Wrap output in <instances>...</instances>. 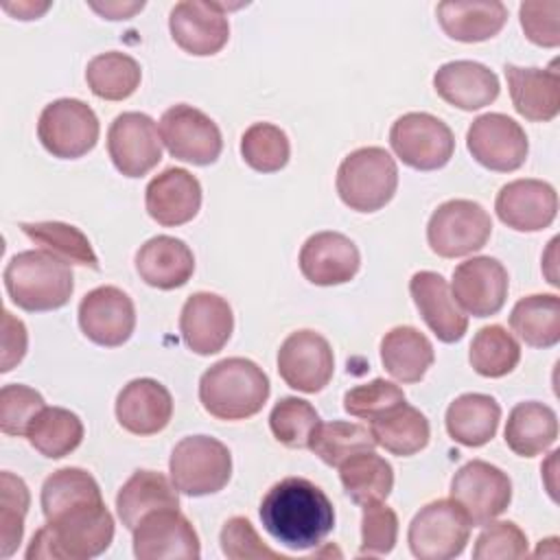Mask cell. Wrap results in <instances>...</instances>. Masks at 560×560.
<instances>
[{"label":"cell","instance_id":"obj_1","mask_svg":"<svg viewBox=\"0 0 560 560\" xmlns=\"http://www.w3.org/2000/svg\"><path fill=\"white\" fill-rule=\"evenodd\" d=\"M267 534L293 551L317 547L335 527V508L319 486L304 477H284L260 501Z\"/></svg>","mask_w":560,"mask_h":560},{"label":"cell","instance_id":"obj_2","mask_svg":"<svg viewBox=\"0 0 560 560\" xmlns=\"http://www.w3.org/2000/svg\"><path fill=\"white\" fill-rule=\"evenodd\" d=\"M114 516L103 501L85 503L46 521L26 549L28 560H88L112 545Z\"/></svg>","mask_w":560,"mask_h":560},{"label":"cell","instance_id":"obj_3","mask_svg":"<svg viewBox=\"0 0 560 560\" xmlns=\"http://www.w3.org/2000/svg\"><path fill=\"white\" fill-rule=\"evenodd\" d=\"M269 398V378L254 361L221 359L199 381V400L217 420H245L256 416Z\"/></svg>","mask_w":560,"mask_h":560},{"label":"cell","instance_id":"obj_4","mask_svg":"<svg viewBox=\"0 0 560 560\" xmlns=\"http://www.w3.org/2000/svg\"><path fill=\"white\" fill-rule=\"evenodd\" d=\"M4 287L13 304L28 313H42L68 304L74 280L68 262L44 249H26L4 267Z\"/></svg>","mask_w":560,"mask_h":560},{"label":"cell","instance_id":"obj_5","mask_svg":"<svg viewBox=\"0 0 560 560\" xmlns=\"http://www.w3.org/2000/svg\"><path fill=\"white\" fill-rule=\"evenodd\" d=\"M398 186L396 160L383 147H361L337 168V192L357 212H376L387 206Z\"/></svg>","mask_w":560,"mask_h":560},{"label":"cell","instance_id":"obj_6","mask_svg":"<svg viewBox=\"0 0 560 560\" xmlns=\"http://www.w3.org/2000/svg\"><path fill=\"white\" fill-rule=\"evenodd\" d=\"M171 481L188 497H206L223 490L232 477V455L223 442L210 435H190L175 444L168 462Z\"/></svg>","mask_w":560,"mask_h":560},{"label":"cell","instance_id":"obj_7","mask_svg":"<svg viewBox=\"0 0 560 560\" xmlns=\"http://www.w3.org/2000/svg\"><path fill=\"white\" fill-rule=\"evenodd\" d=\"M492 234V219L481 203L448 199L440 203L427 225L431 252L442 258H459L479 252Z\"/></svg>","mask_w":560,"mask_h":560},{"label":"cell","instance_id":"obj_8","mask_svg":"<svg viewBox=\"0 0 560 560\" xmlns=\"http://www.w3.org/2000/svg\"><path fill=\"white\" fill-rule=\"evenodd\" d=\"M470 527L455 501L438 499L420 508L411 518L407 542L418 560H451L464 551Z\"/></svg>","mask_w":560,"mask_h":560},{"label":"cell","instance_id":"obj_9","mask_svg":"<svg viewBox=\"0 0 560 560\" xmlns=\"http://www.w3.org/2000/svg\"><path fill=\"white\" fill-rule=\"evenodd\" d=\"M98 118L79 98H57L48 103L37 120L42 147L61 160H77L90 153L98 140Z\"/></svg>","mask_w":560,"mask_h":560},{"label":"cell","instance_id":"obj_10","mask_svg":"<svg viewBox=\"0 0 560 560\" xmlns=\"http://www.w3.org/2000/svg\"><path fill=\"white\" fill-rule=\"evenodd\" d=\"M389 144L402 164L416 171H438L453 158L455 138L451 127L433 114L409 112L389 129Z\"/></svg>","mask_w":560,"mask_h":560},{"label":"cell","instance_id":"obj_11","mask_svg":"<svg viewBox=\"0 0 560 560\" xmlns=\"http://www.w3.org/2000/svg\"><path fill=\"white\" fill-rule=\"evenodd\" d=\"M451 501L459 505L472 527H481L508 510L512 481L499 466L472 459L453 475Z\"/></svg>","mask_w":560,"mask_h":560},{"label":"cell","instance_id":"obj_12","mask_svg":"<svg viewBox=\"0 0 560 560\" xmlns=\"http://www.w3.org/2000/svg\"><path fill=\"white\" fill-rule=\"evenodd\" d=\"M160 136L166 151L182 162L206 166L217 162L223 138L217 122L201 109L179 103L168 107L160 118Z\"/></svg>","mask_w":560,"mask_h":560},{"label":"cell","instance_id":"obj_13","mask_svg":"<svg viewBox=\"0 0 560 560\" xmlns=\"http://www.w3.org/2000/svg\"><path fill=\"white\" fill-rule=\"evenodd\" d=\"M470 155L486 168L510 173L525 164L529 142L523 127L499 112L477 116L466 131Z\"/></svg>","mask_w":560,"mask_h":560},{"label":"cell","instance_id":"obj_14","mask_svg":"<svg viewBox=\"0 0 560 560\" xmlns=\"http://www.w3.org/2000/svg\"><path fill=\"white\" fill-rule=\"evenodd\" d=\"M107 153L118 173L142 177L162 160V136L151 116L122 112L107 131Z\"/></svg>","mask_w":560,"mask_h":560},{"label":"cell","instance_id":"obj_15","mask_svg":"<svg viewBox=\"0 0 560 560\" xmlns=\"http://www.w3.org/2000/svg\"><path fill=\"white\" fill-rule=\"evenodd\" d=\"M282 381L304 394L322 392L335 372V354L326 337L315 330L291 332L278 350Z\"/></svg>","mask_w":560,"mask_h":560},{"label":"cell","instance_id":"obj_16","mask_svg":"<svg viewBox=\"0 0 560 560\" xmlns=\"http://www.w3.org/2000/svg\"><path fill=\"white\" fill-rule=\"evenodd\" d=\"M510 278L505 267L490 256H475L453 269L451 293L457 306L472 317L497 315L508 298Z\"/></svg>","mask_w":560,"mask_h":560},{"label":"cell","instance_id":"obj_17","mask_svg":"<svg viewBox=\"0 0 560 560\" xmlns=\"http://www.w3.org/2000/svg\"><path fill=\"white\" fill-rule=\"evenodd\" d=\"M133 556L138 560H197L199 536L177 510H160L144 516L133 529Z\"/></svg>","mask_w":560,"mask_h":560},{"label":"cell","instance_id":"obj_18","mask_svg":"<svg viewBox=\"0 0 560 560\" xmlns=\"http://www.w3.org/2000/svg\"><path fill=\"white\" fill-rule=\"evenodd\" d=\"M79 326L83 335L98 346H122L136 328L133 302L118 287H96L85 293L79 304Z\"/></svg>","mask_w":560,"mask_h":560},{"label":"cell","instance_id":"obj_19","mask_svg":"<svg viewBox=\"0 0 560 560\" xmlns=\"http://www.w3.org/2000/svg\"><path fill=\"white\" fill-rule=\"evenodd\" d=\"M223 9L225 4L219 2H177L168 15L173 42L195 57L217 55L230 39V22Z\"/></svg>","mask_w":560,"mask_h":560},{"label":"cell","instance_id":"obj_20","mask_svg":"<svg viewBox=\"0 0 560 560\" xmlns=\"http://www.w3.org/2000/svg\"><path fill=\"white\" fill-rule=\"evenodd\" d=\"M232 330L234 315L228 300L221 295L199 291L184 302L179 315V332L192 352L201 357L217 354L230 341Z\"/></svg>","mask_w":560,"mask_h":560},{"label":"cell","instance_id":"obj_21","mask_svg":"<svg viewBox=\"0 0 560 560\" xmlns=\"http://www.w3.org/2000/svg\"><path fill=\"white\" fill-rule=\"evenodd\" d=\"M494 210L508 228L516 232H538L553 223L558 214V195L549 182L514 179L499 190Z\"/></svg>","mask_w":560,"mask_h":560},{"label":"cell","instance_id":"obj_22","mask_svg":"<svg viewBox=\"0 0 560 560\" xmlns=\"http://www.w3.org/2000/svg\"><path fill=\"white\" fill-rule=\"evenodd\" d=\"M300 271L317 287L350 282L361 265L357 245L339 232H315L300 249Z\"/></svg>","mask_w":560,"mask_h":560},{"label":"cell","instance_id":"obj_23","mask_svg":"<svg viewBox=\"0 0 560 560\" xmlns=\"http://www.w3.org/2000/svg\"><path fill=\"white\" fill-rule=\"evenodd\" d=\"M144 206L153 221L175 228L192 221L201 208V184L186 168H166L144 190Z\"/></svg>","mask_w":560,"mask_h":560},{"label":"cell","instance_id":"obj_24","mask_svg":"<svg viewBox=\"0 0 560 560\" xmlns=\"http://www.w3.org/2000/svg\"><path fill=\"white\" fill-rule=\"evenodd\" d=\"M409 293L424 324L440 341L455 343L466 335L468 317L457 306L448 282L440 273L416 271L409 280Z\"/></svg>","mask_w":560,"mask_h":560},{"label":"cell","instance_id":"obj_25","mask_svg":"<svg viewBox=\"0 0 560 560\" xmlns=\"http://www.w3.org/2000/svg\"><path fill=\"white\" fill-rule=\"evenodd\" d=\"M171 392L155 378L129 381L116 398L118 424L133 435H155L171 422Z\"/></svg>","mask_w":560,"mask_h":560},{"label":"cell","instance_id":"obj_26","mask_svg":"<svg viewBox=\"0 0 560 560\" xmlns=\"http://www.w3.org/2000/svg\"><path fill=\"white\" fill-rule=\"evenodd\" d=\"M433 88L442 101L464 112L490 105L499 96V77L479 61L457 59L442 63L433 74Z\"/></svg>","mask_w":560,"mask_h":560},{"label":"cell","instance_id":"obj_27","mask_svg":"<svg viewBox=\"0 0 560 560\" xmlns=\"http://www.w3.org/2000/svg\"><path fill=\"white\" fill-rule=\"evenodd\" d=\"M505 79L514 109L532 122H549L560 112V74L551 68H521L505 63Z\"/></svg>","mask_w":560,"mask_h":560},{"label":"cell","instance_id":"obj_28","mask_svg":"<svg viewBox=\"0 0 560 560\" xmlns=\"http://www.w3.org/2000/svg\"><path fill=\"white\" fill-rule=\"evenodd\" d=\"M136 271L149 287L171 291L190 280L195 256L182 238L160 234L140 245L136 254Z\"/></svg>","mask_w":560,"mask_h":560},{"label":"cell","instance_id":"obj_29","mask_svg":"<svg viewBox=\"0 0 560 560\" xmlns=\"http://www.w3.org/2000/svg\"><path fill=\"white\" fill-rule=\"evenodd\" d=\"M435 13L442 31L464 44L494 37L508 20V7L499 0H446L438 4Z\"/></svg>","mask_w":560,"mask_h":560},{"label":"cell","instance_id":"obj_30","mask_svg":"<svg viewBox=\"0 0 560 560\" xmlns=\"http://www.w3.org/2000/svg\"><path fill=\"white\" fill-rule=\"evenodd\" d=\"M179 497L175 483L155 470H136L116 494V512L127 529L160 510H177Z\"/></svg>","mask_w":560,"mask_h":560},{"label":"cell","instance_id":"obj_31","mask_svg":"<svg viewBox=\"0 0 560 560\" xmlns=\"http://www.w3.org/2000/svg\"><path fill=\"white\" fill-rule=\"evenodd\" d=\"M501 420V407L499 402L488 394H462L457 396L448 409H446V431L451 440H455L462 446H483L488 444Z\"/></svg>","mask_w":560,"mask_h":560},{"label":"cell","instance_id":"obj_32","mask_svg":"<svg viewBox=\"0 0 560 560\" xmlns=\"http://www.w3.org/2000/svg\"><path fill=\"white\" fill-rule=\"evenodd\" d=\"M381 361L398 383H418L435 361L427 335L413 326H396L381 339Z\"/></svg>","mask_w":560,"mask_h":560},{"label":"cell","instance_id":"obj_33","mask_svg":"<svg viewBox=\"0 0 560 560\" xmlns=\"http://www.w3.org/2000/svg\"><path fill=\"white\" fill-rule=\"evenodd\" d=\"M503 435L512 453L521 457H536L556 442L558 416L545 402H518L508 416Z\"/></svg>","mask_w":560,"mask_h":560},{"label":"cell","instance_id":"obj_34","mask_svg":"<svg viewBox=\"0 0 560 560\" xmlns=\"http://www.w3.org/2000/svg\"><path fill=\"white\" fill-rule=\"evenodd\" d=\"M370 431L378 446L398 457L416 455L429 444L431 438L427 416L407 402H400L387 413L370 420Z\"/></svg>","mask_w":560,"mask_h":560},{"label":"cell","instance_id":"obj_35","mask_svg":"<svg viewBox=\"0 0 560 560\" xmlns=\"http://www.w3.org/2000/svg\"><path fill=\"white\" fill-rule=\"evenodd\" d=\"M343 492L357 505L385 501L394 488L392 464L374 451H361L339 466Z\"/></svg>","mask_w":560,"mask_h":560},{"label":"cell","instance_id":"obj_36","mask_svg":"<svg viewBox=\"0 0 560 560\" xmlns=\"http://www.w3.org/2000/svg\"><path fill=\"white\" fill-rule=\"evenodd\" d=\"M510 326L532 348L556 346L560 341V298L553 293L521 298L510 313Z\"/></svg>","mask_w":560,"mask_h":560},{"label":"cell","instance_id":"obj_37","mask_svg":"<svg viewBox=\"0 0 560 560\" xmlns=\"http://www.w3.org/2000/svg\"><path fill=\"white\" fill-rule=\"evenodd\" d=\"M26 438L44 457L59 459L70 455L83 440L81 418L63 407H44L31 422Z\"/></svg>","mask_w":560,"mask_h":560},{"label":"cell","instance_id":"obj_38","mask_svg":"<svg viewBox=\"0 0 560 560\" xmlns=\"http://www.w3.org/2000/svg\"><path fill=\"white\" fill-rule=\"evenodd\" d=\"M142 79L140 63L118 50L101 52L88 61L85 81L94 96L105 101H125L129 98Z\"/></svg>","mask_w":560,"mask_h":560},{"label":"cell","instance_id":"obj_39","mask_svg":"<svg viewBox=\"0 0 560 560\" xmlns=\"http://www.w3.org/2000/svg\"><path fill=\"white\" fill-rule=\"evenodd\" d=\"M103 501L96 479L77 466L55 470L42 486V512L46 521L85 503Z\"/></svg>","mask_w":560,"mask_h":560},{"label":"cell","instance_id":"obj_40","mask_svg":"<svg viewBox=\"0 0 560 560\" xmlns=\"http://www.w3.org/2000/svg\"><path fill=\"white\" fill-rule=\"evenodd\" d=\"M20 230L44 252L57 256L68 265H83L98 269V258L88 241V236L61 221H37V223H20Z\"/></svg>","mask_w":560,"mask_h":560},{"label":"cell","instance_id":"obj_41","mask_svg":"<svg viewBox=\"0 0 560 560\" xmlns=\"http://www.w3.org/2000/svg\"><path fill=\"white\" fill-rule=\"evenodd\" d=\"M468 361L477 374L486 378H501L518 365L521 346L503 326L490 324L479 328L472 337Z\"/></svg>","mask_w":560,"mask_h":560},{"label":"cell","instance_id":"obj_42","mask_svg":"<svg viewBox=\"0 0 560 560\" xmlns=\"http://www.w3.org/2000/svg\"><path fill=\"white\" fill-rule=\"evenodd\" d=\"M372 431L357 422H319L311 438V451L328 466L339 468L348 457L361 451H374Z\"/></svg>","mask_w":560,"mask_h":560},{"label":"cell","instance_id":"obj_43","mask_svg":"<svg viewBox=\"0 0 560 560\" xmlns=\"http://www.w3.org/2000/svg\"><path fill=\"white\" fill-rule=\"evenodd\" d=\"M319 422L315 407L298 396L280 398L269 413V429L287 448H308Z\"/></svg>","mask_w":560,"mask_h":560},{"label":"cell","instance_id":"obj_44","mask_svg":"<svg viewBox=\"0 0 560 560\" xmlns=\"http://www.w3.org/2000/svg\"><path fill=\"white\" fill-rule=\"evenodd\" d=\"M241 155L249 168L258 173H276L289 162V138L271 122H254L241 136Z\"/></svg>","mask_w":560,"mask_h":560},{"label":"cell","instance_id":"obj_45","mask_svg":"<svg viewBox=\"0 0 560 560\" xmlns=\"http://www.w3.org/2000/svg\"><path fill=\"white\" fill-rule=\"evenodd\" d=\"M31 494L26 483L13 472L0 475V556L9 558L24 536V518L28 512Z\"/></svg>","mask_w":560,"mask_h":560},{"label":"cell","instance_id":"obj_46","mask_svg":"<svg viewBox=\"0 0 560 560\" xmlns=\"http://www.w3.org/2000/svg\"><path fill=\"white\" fill-rule=\"evenodd\" d=\"M400 402H405V392L385 378H374L343 394V409L363 420H374Z\"/></svg>","mask_w":560,"mask_h":560},{"label":"cell","instance_id":"obj_47","mask_svg":"<svg viewBox=\"0 0 560 560\" xmlns=\"http://www.w3.org/2000/svg\"><path fill=\"white\" fill-rule=\"evenodd\" d=\"M44 398L28 385L11 383L0 389V429L7 435H26L35 416L44 409Z\"/></svg>","mask_w":560,"mask_h":560},{"label":"cell","instance_id":"obj_48","mask_svg":"<svg viewBox=\"0 0 560 560\" xmlns=\"http://www.w3.org/2000/svg\"><path fill=\"white\" fill-rule=\"evenodd\" d=\"M219 542L223 556L230 560H289L287 556L267 547L245 516L228 518L221 529Z\"/></svg>","mask_w":560,"mask_h":560},{"label":"cell","instance_id":"obj_49","mask_svg":"<svg viewBox=\"0 0 560 560\" xmlns=\"http://www.w3.org/2000/svg\"><path fill=\"white\" fill-rule=\"evenodd\" d=\"M398 538V516L385 503L363 505L359 556H387Z\"/></svg>","mask_w":560,"mask_h":560},{"label":"cell","instance_id":"obj_50","mask_svg":"<svg viewBox=\"0 0 560 560\" xmlns=\"http://www.w3.org/2000/svg\"><path fill=\"white\" fill-rule=\"evenodd\" d=\"M527 553V536L512 521H490V525L475 540L472 549V558L477 560H516L525 558Z\"/></svg>","mask_w":560,"mask_h":560},{"label":"cell","instance_id":"obj_51","mask_svg":"<svg viewBox=\"0 0 560 560\" xmlns=\"http://www.w3.org/2000/svg\"><path fill=\"white\" fill-rule=\"evenodd\" d=\"M521 26L527 39L536 46L556 48L560 46V2H523L518 7Z\"/></svg>","mask_w":560,"mask_h":560},{"label":"cell","instance_id":"obj_52","mask_svg":"<svg viewBox=\"0 0 560 560\" xmlns=\"http://www.w3.org/2000/svg\"><path fill=\"white\" fill-rule=\"evenodd\" d=\"M28 335L22 319L2 311V361L0 372H11L26 354Z\"/></svg>","mask_w":560,"mask_h":560},{"label":"cell","instance_id":"obj_53","mask_svg":"<svg viewBox=\"0 0 560 560\" xmlns=\"http://www.w3.org/2000/svg\"><path fill=\"white\" fill-rule=\"evenodd\" d=\"M94 11H98L103 18L107 20H127L131 18L136 11H140L144 7V2H105V4H90Z\"/></svg>","mask_w":560,"mask_h":560},{"label":"cell","instance_id":"obj_54","mask_svg":"<svg viewBox=\"0 0 560 560\" xmlns=\"http://www.w3.org/2000/svg\"><path fill=\"white\" fill-rule=\"evenodd\" d=\"M2 7H4V11L13 13V15L20 18V20H33V18L42 15L50 4H48V2H44V4H35V2H18V4H11V2H4Z\"/></svg>","mask_w":560,"mask_h":560}]
</instances>
